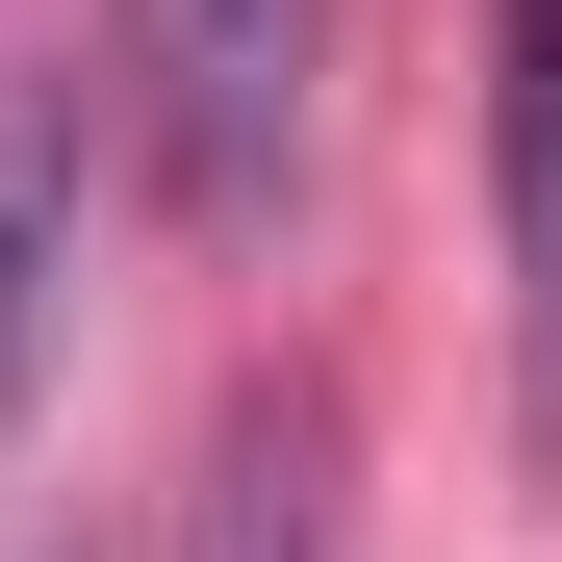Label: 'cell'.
I'll use <instances>...</instances> for the list:
<instances>
[{"instance_id":"obj_1","label":"cell","mask_w":562,"mask_h":562,"mask_svg":"<svg viewBox=\"0 0 562 562\" xmlns=\"http://www.w3.org/2000/svg\"><path fill=\"white\" fill-rule=\"evenodd\" d=\"M103 103H128V154H154L179 231H256L281 179H307V128H333V0H128Z\"/></svg>"},{"instance_id":"obj_2","label":"cell","mask_w":562,"mask_h":562,"mask_svg":"<svg viewBox=\"0 0 562 562\" xmlns=\"http://www.w3.org/2000/svg\"><path fill=\"white\" fill-rule=\"evenodd\" d=\"M103 77H0V435H26V384H52V333H77V179H103Z\"/></svg>"},{"instance_id":"obj_4","label":"cell","mask_w":562,"mask_h":562,"mask_svg":"<svg viewBox=\"0 0 562 562\" xmlns=\"http://www.w3.org/2000/svg\"><path fill=\"white\" fill-rule=\"evenodd\" d=\"M333 537V409H231L205 435V562H307Z\"/></svg>"},{"instance_id":"obj_3","label":"cell","mask_w":562,"mask_h":562,"mask_svg":"<svg viewBox=\"0 0 562 562\" xmlns=\"http://www.w3.org/2000/svg\"><path fill=\"white\" fill-rule=\"evenodd\" d=\"M486 179H512V384L562 460V0H512V52H486Z\"/></svg>"}]
</instances>
